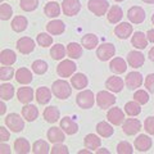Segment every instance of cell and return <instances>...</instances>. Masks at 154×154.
Instances as JSON below:
<instances>
[{"mask_svg": "<svg viewBox=\"0 0 154 154\" xmlns=\"http://www.w3.org/2000/svg\"><path fill=\"white\" fill-rule=\"evenodd\" d=\"M51 91L58 99H67L72 94V88L64 80H57L51 86Z\"/></svg>", "mask_w": 154, "mask_h": 154, "instance_id": "obj_1", "label": "cell"}, {"mask_svg": "<svg viewBox=\"0 0 154 154\" xmlns=\"http://www.w3.org/2000/svg\"><path fill=\"white\" fill-rule=\"evenodd\" d=\"M76 102H77V105L82 109H89L94 105V102H95V96H94V93L91 90H84L81 93L77 94L76 96Z\"/></svg>", "mask_w": 154, "mask_h": 154, "instance_id": "obj_2", "label": "cell"}, {"mask_svg": "<svg viewBox=\"0 0 154 154\" xmlns=\"http://www.w3.org/2000/svg\"><path fill=\"white\" fill-rule=\"evenodd\" d=\"M22 117L17 113H11L7 116L5 125L8 126L9 130H12V132H21L23 130V127H25V121H23Z\"/></svg>", "mask_w": 154, "mask_h": 154, "instance_id": "obj_3", "label": "cell"}, {"mask_svg": "<svg viewBox=\"0 0 154 154\" xmlns=\"http://www.w3.org/2000/svg\"><path fill=\"white\" fill-rule=\"evenodd\" d=\"M76 69H77V66L75 64V62H72L69 59H64V60H62L60 63L58 64L57 73L64 79V77L72 76L76 72Z\"/></svg>", "mask_w": 154, "mask_h": 154, "instance_id": "obj_4", "label": "cell"}, {"mask_svg": "<svg viewBox=\"0 0 154 154\" xmlns=\"http://www.w3.org/2000/svg\"><path fill=\"white\" fill-rule=\"evenodd\" d=\"M114 103H116V96L113 94H110L109 91H99L96 94V104L100 108L103 109L110 108L112 105H114Z\"/></svg>", "mask_w": 154, "mask_h": 154, "instance_id": "obj_5", "label": "cell"}, {"mask_svg": "<svg viewBox=\"0 0 154 154\" xmlns=\"http://www.w3.org/2000/svg\"><path fill=\"white\" fill-rule=\"evenodd\" d=\"M88 7L91 13H94L95 16L100 17L107 13L109 4H108V2H105V0H89Z\"/></svg>", "mask_w": 154, "mask_h": 154, "instance_id": "obj_6", "label": "cell"}, {"mask_svg": "<svg viewBox=\"0 0 154 154\" xmlns=\"http://www.w3.org/2000/svg\"><path fill=\"white\" fill-rule=\"evenodd\" d=\"M114 53H116V48L113 44H110V42H104V44H102L99 48H98V50H96V57L99 58L100 60H109L110 58H112L114 55Z\"/></svg>", "mask_w": 154, "mask_h": 154, "instance_id": "obj_7", "label": "cell"}, {"mask_svg": "<svg viewBox=\"0 0 154 154\" xmlns=\"http://www.w3.org/2000/svg\"><path fill=\"white\" fill-rule=\"evenodd\" d=\"M62 9H63V13L66 16H68V17L76 16L81 9V3H80V0H63Z\"/></svg>", "mask_w": 154, "mask_h": 154, "instance_id": "obj_8", "label": "cell"}, {"mask_svg": "<svg viewBox=\"0 0 154 154\" xmlns=\"http://www.w3.org/2000/svg\"><path fill=\"white\" fill-rule=\"evenodd\" d=\"M127 18L130 19V22L135 23V25L143 23L144 19H145V11L141 7H132L128 9Z\"/></svg>", "mask_w": 154, "mask_h": 154, "instance_id": "obj_9", "label": "cell"}, {"mask_svg": "<svg viewBox=\"0 0 154 154\" xmlns=\"http://www.w3.org/2000/svg\"><path fill=\"white\" fill-rule=\"evenodd\" d=\"M123 132L128 135V136H132V135L137 134L139 131L141 130V123L139 119H135V118H128L125 121L123 126H122Z\"/></svg>", "mask_w": 154, "mask_h": 154, "instance_id": "obj_10", "label": "cell"}, {"mask_svg": "<svg viewBox=\"0 0 154 154\" xmlns=\"http://www.w3.org/2000/svg\"><path fill=\"white\" fill-rule=\"evenodd\" d=\"M17 49L22 54H30L35 49V41L31 37H22L17 41Z\"/></svg>", "mask_w": 154, "mask_h": 154, "instance_id": "obj_11", "label": "cell"}, {"mask_svg": "<svg viewBox=\"0 0 154 154\" xmlns=\"http://www.w3.org/2000/svg\"><path fill=\"white\" fill-rule=\"evenodd\" d=\"M143 85V76L140 72H130L126 77V86L128 89L135 90L137 88H140Z\"/></svg>", "mask_w": 154, "mask_h": 154, "instance_id": "obj_12", "label": "cell"}, {"mask_svg": "<svg viewBox=\"0 0 154 154\" xmlns=\"http://www.w3.org/2000/svg\"><path fill=\"white\" fill-rule=\"evenodd\" d=\"M107 118L114 126H118V125H121L125 121V113H123V110L119 108H110L107 113Z\"/></svg>", "mask_w": 154, "mask_h": 154, "instance_id": "obj_13", "label": "cell"}, {"mask_svg": "<svg viewBox=\"0 0 154 154\" xmlns=\"http://www.w3.org/2000/svg\"><path fill=\"white\" fill-rule=\"evenodd\" d=\"M127 62H128L130 66L134 67V68H139V67H141L144 64V62H145V57H144L143 53L134 50V51L128 53Z\"/></svg>", "mask_w": 154, "mask_h": 154, "instance_id": "obj_14", "label": "cell"}, {"mask_svg": "<svg viewBox=\"0 0 154 154\" xmlns=\"http://www.w3.org/2000/svg\"><path fill=\"white\" fill-rule=\"evenodd\" d=\"M123 80L121 77H117V76H112L109 77L107 80V82H105V86H107V89L113 91V93H119V91H122L123 89Z\"/></svg>", "mask_w": 154, "mask_h": 154, "instance_id": "obj_15", "label": "cell"}, {"mask_svg": "<svg viewBox=\"0 0 154 154\" xmlns=\"http://www.w3.org/2000/svg\"><path fill=\"white\" fill-rule=\"evenodd\" d=\"M46 30L51 35H62L66 30V25L60 19H54V21H50L46 25Z\"/></svg>", "mask_w": 154, "mask_h": 154, "instance_id": "obj_16", "label": "cell"}, {"mask_svg": "<svg viewBox=\"0 0 154 154\" xmlns=\"http://www.w3.org/2000/svg\"><path fill=\"white\" fill-rule=\"evenodd\" d=\"M114 33H116V36H117L118 38H127L131 36V33H132V26L130 25V23L127 22H123V23H119L118 26H116L114 28Z\"/></svg>", "mask_w": 154, "mask_h": 154, "instance_id": "obj_17", "label": "cell"}, {"mask_svg": "<svg viewBox=\"0 0 154 154\" xmlns=\"http://www.w3.org/2000/svg\"><path fill=\"white\" fill-rule=\"evenodd\" d=\"M60 128H63V131L68 135H73L79 131V126L71 117H64L60 119Z\"/></svg>", "mask_w": 154, "mask_h": 154, "instance_id": "obj_18", "label": "cell"}, {"mask_svg": "<svg viewBox=\"0 0 154 154\" xmlns=\"http://www.w3.org/2000/svg\"><path fill=\"white\" fill-rule=\"evenodd\" d=\"M135 148L139 152H148L152 148V139L146 135H139L137 139H135Z\"/></svg>", "mask_w": 154, "mask_h": 154, "instance_id": "obj_19", "label": "cell"}, {"mask_svg": "<svg viewBox=\"0 0 154 154\" xmlns=\"http://www.w3.org/2000/svg\"><path fill=\"white\" fill-rule=\"evenodd\" d=\"M63 132L64 131L60 130L59 127H51V128H49V131H48V139H49V141H51L53 144L63 143L66 139Z\"/></svg>", "mask_w": 154, "mask_h": 154, "instance_id": "obj_20", "label": "cell"}, {"mask_svg": "<svg viewBox=\"0 0 154 154\" xmlns=\"http://www.w3.org/2000/svg\"><path fill=\"white\" fill-rule=\"evenodd\" d=\"M148 37L145 36V33H143V32H135L134 33V36L131 38V44L136 48V49H145V48L148 46Z\"/></svg>", "mask_w": 154, "mask_h": 154, "instance_id": "obj_21", "label": "cell"}, {"mask_svg": "<svg viewBox=\"0 0 154 154\" xmlns=\"http://www.w3.org/2000/svg\"><path fill=\"white\" fill-rule=\"evenodd\" d=\"M44 118H45V121L49 122V123H54L57 121H59V118H60L59 109H58L57 107H54V105L45 108V110H44Z\"/></svg>", "mask_w": 154, "mask_h": 154, "instance_id": "obj_22", "label": "cell"}, {"mask_svg": "<svg viewBox=\"0 0 154 154\" xmlns=\"http://www.w3.org/2000/svg\"><path fill=\"white\" fill-rule=\"evenodd\" d=\"M16 80L18 84L27 85L32 81V72L27 68H19L16 72Z\"/></svg>", "mask_w": 154, "mask_h": 154, "instance_id": "obj_23", "label": "cell"}, {"mask_svg": "<svg viewBox=\"0 0 154 154\" xmlns=\"http://www.w3.org/2000/svg\"><path fill=\"white\" fill-rule=\"evenodd\" d=\"M51 93L53 91L50 89L45 88V86H42V88H38L37 91H36V100L38 104H46L50 102L51 99Z\"/></svg>", "mask_w": 154, "mask_h": 154, "instance_id": "obj_24", "label": "cell"}, {"mask_svg": "<svg viewBox=\"0 0 154 154\" xmlns=\"http://www.w3.org/2000/svg\"><path fill=\"white\" fill-rule=\"evenodd\" d=\"M17 98L22 104H28L33 99V90L31 88H21L17 91Z\"/></svg>", "mask_w": 154, "mask_h": 154, "instance_id": "obj_25", "label": "cell"}, {"mask_svg": "<svg viewBox=\"0 0 154 154\" xmlns=\"http://www.w3.org/2000/svg\"><path fill=\"white\" fill-rule=\"evenodd\" d=\"M98 42H99V38L96 35H94V33H86V35L82 36V38H81V45L88 50L94 49V48L98 45Z\"/></svg>", "mask_w": 154, "mask_h": 154, "instance_id": "obj_26", "label": "cell"}, {"mask_svg": "<svg viewBox=\"0 0 154 154\" xmlns=\"http://www.w3.org/2000/svg\"><path fill=\"white\" fill-rule=\"evenodd\" d=\"M14 150L18 154H27L31 152V145L26 139L23 137H18L16 141H14Z\"/></svg>", "mask_w": 154, "mask_h": 154, "instance_id": "obj_27", "label": "cell"}, {"mask_svg": "<svg viewBox=\"0 0 154 154\" xmlns=\"http://www.w3.org/2000/svg\"><path fill=\"white\" fill-rule=\"evenodd\" d=\"M122 17H123V12L118 5L110 7V9L108 11V14H107V18L110 23H118L122 19Z\"/></svg>", "mask_w": 154, "mask_h": 154, "instance_id": "obj_28", "label": "cell"}, {"mask_svg": "<svg viewBox=\"0 0 154 154\" xmlns=\"http://www.w3.org/2000/svg\"><path fill=\"white\" fill-rule=\"evenodd\" d=\"M71 84L75 89L77 90H82L84 88H86L89 84L88 81V77H86L84 73H76L73 77L71 79Z\"/></svg>", "mask_w": 154, "mask_h": 154, "instance_id": "obj_29", "label": "cell"}, {"mask_svg": "<svg viewBox=\"0 0 154 154\" xmlns=\"http://www.w3.org/2000/svg\"><path fill=\"white\" fill-rule=\"evenodd\" d=\"M22 116H23V118H26L27 121H35V119L37 118V116H38V110L37 108L35 107V105H31V104H27L25 105V107L22 108Z\"/></svg>", "mask_w": 154, "mask_h": 154, "instance_id": "obj_30", "label": "cell"}, {"mask_svg": "<svg viewBox=\"0 0 154 154\" xmlns=\"http://www.w3.org/2000/svg\"><path fill=\"white\" fill-rule=\"evenodd\" d=\"M109 68L112 72H114V73H123V72L127 69V64L122 58H114V59L110 62Z\"/></svg>", "mask_w": 154, "mask_h": 154, "instance_id": "obj_31", "label": "cell"}, {"mask_svg": "<svg viewBox=\"0 0 154 154\" xmlns=\"http://www.w3.org/2000/svg\"><path fill=\"white\" fill-rule=\"evenodd\" d=\"M67 54L72 59H79L82 55V46L77 42H69L67 46Z\"/></svg>", "mask_w": 154, "mask_h": 154, "instance_id": "obj_32", "label": "cell"}, {"mask_svg": "<svg viewBox=\"0 0 154 154\" xmlns=\"http://www.w3.org/2000/svg\"><path fill=\"white\" fill-rule=\"evenodd\" d=\"M85 146L88 149H91V150H94V149H98L100 145H102V140L96 136L94 134H89L85 136Z\"/></svg>", "mask_w": 154, "mask_h": 154, "instance_id": "obj_33", "label": "cell"}, {"mask_svg": "<svg viewBox=\"0 0 154 154\" xmlns=\"http://www.w3.org/2000/svg\"><path fill=\"white\" fill-rule=\"evenodd\" d=\"M16 59H17V57L13 50L5 49L0 54V62H2V64H4V66H12L14 62H16Z\"/></svg>", "mask_w": 154, "mask_h": 154, "instance_id": "obj_34", "label": "cell"}, {"mask_svg": "<svg viewBox=\"0 0 154 154\" xmlns=\"http://www.w3.org/2000/svg\"><path fill=\"white\" fill-rule=\"evenodd\" d=\"M113 131L114 130L112 128V126H110L109 123L107 122H99L98 125H96V132H98L102 137H110L113 135Z\"/></svg>", "mask_w": 154, "mask_h": 154, "instance_id": "obj_35", "label": "cell"}, {"mask_svg": "<svg viewBox=\"0 0 154 154\" xmlns=\"http://www.w3.org/2000/svg\"><path fill=\"white\" fill-rule=\"evenodd\" d=\"M44 12L49 18H55L60 14V7H59V4L55 2H49L45 5Z\"/></svg>", "mask_w": 154, "mask_h": 154, "instance_id": "obj_36", "label": "cell"}, {"mask_svg": "<svg viewBox=\"0 0 154 154\" xmlns=\"http://www.w3.org/2000/svg\"><path fill=\"white\" fill-rule=\"evenodd\" d=\"M12 28L16 32H22L27 28V19L23 16H17L12 21Z\"/></svg>", "mask_w": 154, "mask_h": 154, "instance_id": "obj_37", "label": "cell"}, {"mask_svg": "<svg viewBox=\"0 0 154 154\" xmlns=\"http://www.w3.org/2000/svg\"><path fill=\"white\" fill-rule=\"evenodd\" d=\"M50 55H51L53 59H55V60L63 59V58L66 57V49H64V46L62 45V44L53 45V48L50 49Z\"/></svg>", "mask_w": 154, "mask_h": 154, "instance_id": "obj_38", "label": "cell"}, {"mask_svg": "<svg viewBox=\"0 0 154 154\" xmlns=\"http://www.w3.org/2000/svg\"><path fill=\"white\" fill-rule=\"evenodd\" d=\"M32 152L35 154H48L50 152L49 144L44 140H37V141H35V144H33Z\"/></svg>", "mask_w": 154, "mask_h": 154, "instance_id": "obj_39", "label": "cell"}, {"mask_svg": "<svg viewBox=\"0 0 154 154\" xmlns=\"http://www.w3.org/2000/svg\"><path fill=\"white\" fill-rule=\"evenodd\" d=\"M125 112H126V114L131 116V117H135V116L140 114L141 112V108H140V104H139L137 102H128L126 103V105H125Z\"/></svg>", "mask_w": 154, "mask_h": 154, "instance_id": "obj_40", "label": "cell"}, {"mask_svg": "<svg viewBox=\"0 0 154 154\" xmlns=\"http://www.w3.org/2000/svg\"><path fill=\"white\" fill-rule=\"evenodd\" d=\"M0 95L3 100H11L14 95V86L11 84H3L0 89Z\"/></svg>", "mask_w": 154, "mask_h": 154, "instance_id": "obj_41", "label": "cell"}, {"mask_svg": "<svg viewBox=\"0 0 154 154\" xmlns=\"http://www.w3.org/2000/svg\"><path fill=\"white\" fill-rule=\"evenodd\" d=\"M37 5H38V0H21V3H19V7L25 12L35 11Z\"/></svg>", "mask_w": 154, "mask_h": 154, "instance_id": "obj_42", "label": "cell"}, {"mask_svg": "<svg viewBox=\"0 0 154 154\" xmlns=\"http://www.w3.org/2000/svg\"><path fill=\"white\" fill-rule=\"evenodd\" d=\"M32 71L36 75H44L48 71V63L44 60H35L32 63Z\"/></svg>", "mask_w": 154, "mask_h": 154, "instance_id": "obj_43", "label": "cell"}, {"mask_svg": "<svg viewBox=\"0 0 154 154\" xmlns=\"http://www.w3.org/2000/svg\"><path fill=\"white\" fill-rule=\"evenodd\" d=\"M37 42H38V45L42 46V48H48V46H50L53 44V37L49 36L48 33H38L37 35Z\"/></svg>", "mask_w": 154, "mask_h": 154, "instance_id": "obj_44", "label": "cell"}, {"mask_svg": "<svg viewBox=\"0 0 154 154\" xmlns=\"http://www.w3.org/2000/svg\"><path fill=\"white\" fill-rule=\"evenodd\" d=\"M134 99H135V102H137L140 105H143L149 102V95L145 90H137L136 93L134 94Z\"/></svg>", "mask_w": 154, "mask_h": 154, "instance_id": "obj_45", "label": "cell"}, {"mask_svg": "<svg viewBox=\"0 0 154 154\" xmlns=\"http://www.w3.org/2000/svg\"><path fill=\"white\" fill-rule=\"evenodd\" d=\"M12 14H13L12 7L7 3L2 4V7H0V18H2L3 21H7V19H9L12 17Z\"/></svg>", "mask_w": 154, "mask_h": 154, "instance_id": "obj_46", "label": "cell"}, {"mask_svg": "<svg viewBox=\"0 0 154 154\" xmlns=\"http://www.w3.org/2000/svg\"><path fill=\"white\" fill-rule=\"evenodd\" d=\"M132 146L127 141H121L117 145V153L118 154H132Z\"/></svg>", "mask_w": 154, "mask_h": 154, "instance_id": "obj_47", "label": "cell"}, {"mask_svg": "<svg viewBox=\"0 0 154 154\" xmlns=\"http://www.w3.org/2000/svg\"><path fill=\"white\" fill-rule=\"evenodd\" d=\"M13 76H14L13 67H9V66L2 67V69H0V77H2V80L8 81V80H11Z\"/></svg>", "mask_w": 154, "mask_h": 154, "instance_id": "obj_48", "label": "cell"}, {"mask_svg": "<svg viewBox=\"0 0 154 154\" xmlns=\"http://www.w3.org/2000/svg\"><path fill=\"white\" fill-rule=\"evenodd\" d=\"M50 153L51 154H68V148L66 145H63L62 143H59V144H55V145L53 146Z\"/></svg>", "mask_w": 154, "mask_h": 154, "instance_id": "obj_49", "label": "cell"}, {"mask_svg": "<svg viewBox=\"0 0 154 154\" xmlns=\"http://www.w3.org/2000/svg\"><path fill=\"white\" fill-rule=\"evenodd\" d=\"M144 126H145V131L150 135H154V117H148L144 122Z\"/></svg>", "mask_w": 154, "mask_h": 154, "instance_id": "obj_50", "label": "cell"}, {"mask_svg": "<svg viewBox=\"0 0 154 154\" xmlns=\"http://www.w3.org/2000/svg\"><path fill=\"white\" fill-rule=\"evenodd\" d=\"M145 88L148 89L149 93L154 94V73H150L145 79Z\"/></svg>", "mask_w": 154, "mask_h": 154, "instance_id": "obj_51", "label": "cell"}, {"mask_svg": "<svg viewBox=\"0 0 154 154\" xmlns=\"http://www.w3.org/2000/svg\"><path fill=\"white\" fill-rule=\"evenodd\" d=\"M9 137H11V134H9L8 130L5 127H0V140L5 143L9 140Z\"/></svg>", "mask_w": 154, "mask_h": 154, "instance_id": "obj_52", "label": "cell"}, {"mask_svg": "<svg viewBox=\"0 0 154 154\" xmlns=\"http://www.w3.org/2000/svg\"><path fill=\"white\" fill-rule=\"evenodd\" d=\"M0 152H2V154H9L12 150H11V146L3 143V144H2V146H0Z\"/></svg>", "mask_w": 154, "mask_h": 154, "instance_id": "obj_53", "label": "cell"}, {"mask_svg": "<svg viewBox=\"0 0 154 154\" xmlns=\"http://www.w3.org/2000/svg\"><path fill=\"white\" fill-rule=\"evenodd\" d=\"M146 37H148V40H149V41L154 44V28H153V30H149V31H148Z\"/></svg>", "mask_w": 154, "mask_h": 154, "instance_id": "obj_54", "label": "cell"}, {"mask_svg": "<svg viewBox=\"0 0 154 154\" xmlns=\"http://www.w3.org/2000/svg\"><path fill=\"white\" fill-rule=\"evenodd\" d=\"M5 110H7L5 104L2 102V103H0V114H5Z\"/></svg>", "mask_w": 154, "mask_h": 154, "instance_id": "obj_55", "label": "cell"}, {"mask_svg": "<svg viewBox=\"0 0 154 154\" xmlns=\"http://www.w3.org/2000/svg\"><path fill=\"white\" fill-rule=\"evenodd\" d=\"M148 57H149V59H150L152 62H154V46L150 50H149V54H148Z\"/></svg>", "mask_w": 154, "mask_h": 154, "instance_id": "obj_56", "label": "cell"}, {"mask_svg": "<svg viewBox=\"0 0 154 154\" xmlns=\"http://www.w3.org/2000/svg\"><path fill=\"white\" fill-rule=\"evenodd\" d=\"M96 153L98 154H109V150H107V149H98Z\"/></svg>", "mask_w": 154, "mask_h": 154, "instance_id": "obj_57", "label": "cell"}, {"mask_svg": "<svg viewBox=\"0 0 154 154\" xmlns=\"http://www.w3.org/2000/svg\"><path fill=\"white\" fill-rule=\"evenodd\" d=\"M91 152L90 150H86V149H85V150H80L79 152V154H90Z\"/></svg>", "mask_w": 154, "mask_h": 154, "instance_id": "obj_58", "label": "cell"}, {"mask_svg": "<svg viewBox=\"0 0 154 154\" xmlns=\"http://www.w3.org/2000/svg\"><path fill=\"white\" fill-rule=\"evenodd\" d=\"M143 2L146 4H154V0H143Z\"/></svg>", "mask_w": 154, "mask_h": 154, "instance_id": "obj_59", "label": "cell"}, {"mask_svg": "<svg viewBox=\"0 0 154 154\" xmlns=\"http://www.w3.org/2000/svg\"><path fill=\"white\" fill-rule=\"evenodd\" d=\"M152 23H153V25H154V14H153V16H152Z\"/></svg>", "mask_w": 154, "mask_h": 154, "instance_id": "obj_60", "label": "cell"}, {"mask_svg": "<svg viewBox=\"0 0 154 154\" xmlns=\"http://www.w3.org/2000/svg\"><path fill=\"white\" fill-rule=\"evenodd\" d=\"M114 2H123V0H114Z\"/></svg>", "mask_w": 154, "mask_h": 154, "instance_id": "obj_61", "label": "cell"}, {"mask_svg": "<svg viewBox=\"0 0 154 154\" xmlns=\"http://www.w3.org/2000/svg\"><path fill=\"white\" fill-rule=\"evenodd\" d=\"M2 2H3V0H2Z\"/></svg>", "mask_w": 154, "mask_h": 154, "instance_id": "obj_62", "label": "cell"}]
</instances>
